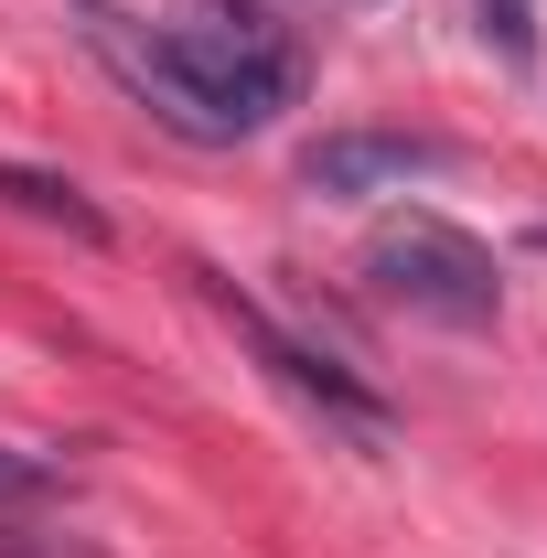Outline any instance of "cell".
Instances as JSON below:
<instances>
[{"instance_id":"5b68a950","label":"cell","mask_w":547,"mask_h":558,"mask_svg":"<svg viewBox=\"0 0 547 558\" xmlns=\"http://www.w3.org/2000/svg\"><path fill=\"white\" fill-rule=\"evenodd\" d=\"M0 205H22V215H44V226H65V236H86V247H97V236H108V215L86 205V194H75L65 172H22V161H0Z\"/></svg>"},{"instance_id":"7a4b0ae2","label":"cell","mask_w":547,"mask_h":558,"mask_svg":"<svg viewBox=\"0 0 547 558\" xmlns=\"http://www.w3.org/2000/svg\"><path fill=\"white\" fill-rule=\"evenodd\" d=\"M365 279H376V301H398V312H418V323H451V333H483V323L505 312L494 258H483L462 226H440V215L376 226V236H365Z\"/></svg>"},{"instance_id":"ba28073f","label":"cell","mask_w":547,"mask_h":558,"mask_svg":"<svg viewBox=\"0 0 547 558\" xmlns=\"http://www.w3.org/2000/svg\"><path fill=\"white\" fill-rule=\"evenodd\" d=\"M537 247H547V226H537Z\"/></svg>"},{"instance_id":"52a82bcc","label":"cell","mask_w":547,"mask_h":558,"mask_svg":"<svg viewBox=\"0 0 547 558\" xmlns=\"http://www.w3.org/2000/svg\"><path fill=\"white\" fill-rule=\"evenodd\" d=\"M473 11H483V44H494L505 65H526V54H537V22H526V0H473Z\"/></svg>"},{"instance_id":"8992f818","label":"cell","mask_w":547,"mask_h":558,"mask_svg":"<svg viewBox=\"0 0 547 558\" xmlns=\"http://www.w3.org/2000/svg\"><path fill=\"white\" fill-rule=\"evenodd\" d=\"M65 473L54 462H33V451H0V515H33V505H54Z\"/></svg>"},{"instance_id":"6da1fadb","label":"cell","mask_w":547,"mask_h":558,"mask_svg":"<svg viewBox=\"0 0 547 558\" xmlns=\"http://www.w3.org/2000/svg\"><path fill=\"white\" fill-rule=\"evenodd\" d=\"M108 65L150 97V119L183 140H258L279 108H301V44L258 0H183L172 22H97Z\"/></svg>"},{"instance_id":"3957f363","label":"cell","mask_w":547,"mask_h":558,"mask_svg":"<svg viewBox=\"0 0 547 558\" xmlns=\"http://www.w3.org/2000/svg\"><path fill=\"white\" fill-rule=\"evenodd\" d=\"M215 312L236 323V344L258 354V365H269L290 398H312V409L333 418V429H354V440H387V429H398V418H387V398H376L354 365H333V354H323V344H301V333H279V323L258 312V301H247V290H236V279H215Z\"/></svg>"},{"instance_id":"277c9868","label":"cell","mask_w":547,"mask_h":558,"mask_svg":"<svg viewBox=\"0 0 547 558\" xmlns=\"http://www.w3.org/2000/svg\"><path fill=\"white\" fill-rule=\"evenodd\" d=\"M418 172H451V140H429V130H333V140H312V161H301L312 194H398Z\"/></svg>"}]
</instances>
